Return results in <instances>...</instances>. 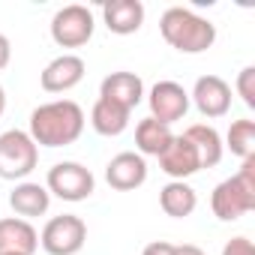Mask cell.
<instances>
[{
    "label": "cell",
    "instance_id": "9c48e42d",
    "mask_svg": "<svg viewBox=\"0 0 255 255\" xmlns=\"http://www.w3.org/2000/svg\"><path fill=\"white\" fill-rule=\"evenodd\" d=\"M189 99L195 102V108L204 117H225L231 111V84L219 75H201L189 93Z\"/></svg>",
    "mask_w": 255,
    "mask_h": 255
},
{
    "label": "cell",
    "instance_id": "9a60e30c",
    "mask_svg": "<svg viewBox=\"0 0 255 255\" xmlns=\"http://www.w3.org/2000/svg\"><path fill=\"white\" fill-rule=\"evenodd\" d=\"M102 21L117 36L138 33L144 24V3L141 0H108L102 3Z\"/></svg>",
    "mask_w": 255,
    "mask_h": 255
},
{
    "label": "cell",
    "instance_id": "484cf974",
    "mask_svg": "<svg viewBox=\"0 0 255 255\" xmlns=\"http://www.w3.org/2000/svg\"><path fill=\"white\" fill-rule=\"evenodd\" d=\"M174 255H207V252L195 243H183V246H174Z\"/></svg>",
    "mask_w": 255,
    "mask_h": 255
},
{
    "label": "cell",
    "instance_id": "ffe728a7",
    "mask_svg": "<svg viewBox=\"0 0 255 255\" xmlns=\"http://www.w3.org/2000/svg\"><path fill=\"white\" fill-rule=\"evenodd\" d=\"M174 132H171V126L153 120V117H144L138 126H135V147L141 156H159L168 144H171Z\"/></svg>",
    "mask_w": 255,
    "mask_h": 255
},
{
    "label": "cell",
    "instance_id": "8fae6325",
    "mask_svg": "<svg viewBox=\"0 0 255 255\" xmlns=\"http://www.w3.org/2000/svg\"><path fill=\"white\" fill-rule=\"evenodd\" d=\"M84 72H87V66H84V60L78 54H60L42 69L39 84H42L45 93H66V90L81 84Z\"/></svg>",
    "mask_w": 255,
    "mask_h": 255
},
{
    "label": "cell",
    "instance_id": "d4e9b609",
    "mask_svg": "<svg viewBox=\"0 0 255 255\" xmlns=\"http://www.w3.org/2000/svg\"><path fill=\"white\" fill-rule=\"evenodd\" d=\"M9 60H12V45H9V39L3 33H0V72L9 66Z\"/></svg>",
    "mask_w": 255,
    "mask_h": 255
},
{
    "label": "cell",
    "instance_id": "603a6c76",
    "mask_svg": "<svg viewBox=\"0 0 255 255\" xmlns=\"http://www.w3.org/2000/svg\"><path fill=\"white\" fill-rule=\"evenodd\" d=\"M222 255H255V246L249 237H231L222 246Z\"/></svg>",
    "mask_w": 255,
    "mask_h": 255
},
{
    "label": "cell",
    "instance_id": "52a82bcc",
    "mask_svg": "<svg viewBox=\"0 0 255 255\" xmlns=\"http://www.w3.org/2000/svg\"><path fill=\"white\" fill-rule=\"evenodd\" d=\"M93 27H96L93 12L87 6H81V3H69V6L54 12V18H51V39L60 48H81V45L90 42Z\"/></svg>",
    "mask_w": 255,
    "mask_h": 255
},
{
    "label": "cell",
    "instance_id": "3957f363",
    "mask_svg": "<svg viewBox=\"0 0 255 255\" xmlns=\"http://www.w3.org/2000/svg\"><path fill=\"white\" fill-rule=\"evenodd\" d=\"M210 210L222 222H237L240 216L255 210V156L243 159L234 177L216 183L210 195Z\"/></svg>",
    "mask_w": 255,
    "mask_h": 255
},
{
    "label": "cell",
    "instance_id": "6da1fadb",
    "mask_svg": "<svg viewBox=\"0 0 255 255\" xmlns=\"http://www.w3.org/2000/svg\"><path fill=\"white\" fill-rule=\"evenodd\" d=\"M84 132V111L72 99H54L30 114V138L39 147H66L75 144Z\"/></svg>",
    "mask_w": 255,
    "mask_h": 255
},
{
    "label": "cell",
    "instance_id": "d6986e66",
    "mask_svg": "<svg viewBox=\"0 0 255 255\" xmlns=\"http://www.w3.org/2000/svg\"><path fill=\"white\" fill-rule=\"evenodd\" d=\"M183 135L192 141V147H195V153H198L201 168H213V165H219V162H222L225 147H222V135L213 129V126H207V123H195V126H189Z\"/></svg>",
    "mask_w": 255,
    "mask_h": 255
},
{
    "label": "cell",
    "instance_id": "4fadbf2b",
    "mask_svg": "<svg viewBox=\"0 0 255 255\" xmlns=\"http://www.w3.org/2000/svg\"><path fill=\"white\" fill-rule=\"evenodd\" d=\"M99 99H108L126 111H132L144 99V81L135 72H111L99 84Z\"/></svg>",
    "mask_w": 255,
    "mask_h": 255
},
{
    "label": "cell",
    "instance_id": "7402d4cb",
    "mask_svg": "<svg viewBox=\"0 0 255 255\" xmlns=\"http://www.w3.org/2000/svg\"><path fill=\"white\" fill-rule=\"evenodd\" d=\"M234 90H237V96L246 102V108H255V66H243V69L237 72Z\"/></svg>",
    "mask_w": 255,
    "mask_h": 255
},
{
    "label": "cell",
    "instance_id": "ba28073f",
    "mask_svg": "<svg viewBox=\"0 0 255 255\" xmlns=\"http://www.w3.org/2000/svg\"><path fill=\"white\" fill-rule=\"evenodd\" d=\"M147 105H150V117L153 120L171 126V123H177V120L186 117V111H189V93L177 81H156L150 87Z\"/></svg>",
    "mask_w": 255,
    "mask_h": 255
},
{
    "label": "cell",
    "instance_id": "277c9868",
    "mask_svg": "<svg viewBox=\"0 0 255 255\" xmlns=\"http://www.w3.org/2000/svg\"><path fill=\"white\" fill-rule=\"evenodd\" d=\"M39 165V147L24 129H6L0 135V177L24 180Z\"/></svg>",
    "mask_w": 255,
    "mask_h": 255
},
{
    "label": "cell",
    "instance_id": "cb8c5ba5",
    "mask_svg": "<svg viewBox=\"0 0 255 255\" xmlns=\"http://www.w3.org/2000/svg\"><path fill=\"white\" fill-rule=\"evenodd\" d=\"M141 255H174V243H168V240H153V243L144 246Z\"/></svg>",
    "mask_w": 255,
    "mask_h": 255
},
{
    "label": "cell",
    "instance_id": "ac0fdd59",
    "mask_svg": "<svg viewBox=\"0 0 255 255\" xmlns=\"http://www.w3.org/2000/svg\"><path fill=\"white\" fill-rule=\"evenodd\" d=\"M129 117H132V111H126V108H120V105H114L108 99H96L93 108H90V126L105 138H114V135L126 132Z\"/></svg>",
    "mask_w": 255,
    "mask_h": 255
},
{
    "label": "cell",
    "instance_id": "e0dca14e",
    "mask_svg": "<svg viewBox=\"0 0 255 255\" xmlns=\"http://www.w3.org/2000/svg\"><path fill=\"white\" fill-rule=\"evenodd\" d=\"M159 207L171 219H186V216L195 213L198 195H195V189L186 180H171V183H165L159 189Z\"/></svg>",
    "mask_w": 255,
    "mask_h": 255
},
{
    "label": "cell",
    "instance_id": "30bf717a",
    "mask_svg": "<svg viewBox=\"0 0 255 255\" xmlns=\"http://www.w3.org/2000/svg\"><path fill=\"white\" fill-rule=\"evenodd\" d=\"M105 180L117 192H132V189L144 186V180H147V162H144V156L132 153V150L117 153L105 165Z\"/></svg>",
    "mask_w": 255,
    "mask_h": 255
},
{
    "label": "cell",
    "instance_id": "44dd1931",
    "mask_svg": "<svg viewBox=\"0 0 255 255\" xmlns=\"http://www.w3.org/2000/svg\"><path fill=\"white\" fill-rule=\"evenodd\" d=\"M222 147H228L240 159L255 156V120H234Z\"/></svg>",
    "mask_w": 255,
    "mask_h": 255
},
{
    "label": "cell",
    "instance_id": "7c38bea8",
    "mask_svg": "<svg viewBox=\"0 0 255 255\" xmlns=\"http://www.w3.org/2000/svg\"><path fill=\"white\" fill-rule=\"evenodd\" d=\"M159 159V168L171 177V180H186L192 177L195 171H201V162H198V153L192 147V141L186 135H174L171 144L156 156Z\"/></svg>",
    "mask_w": 255,
    "mask_h": 255
},
{
    "label": "cell",
    "instance_id": "5bb4252c",
    "mask_svg": "<svg viewBox=\"0 0 255 255\" xmlns=\"http://www.w3.org/2000/svg\"><path fill=\"white\" fill-rule=\"evenodd\" d=\"M39 249V234L27 219H0V255H33Z\"/></svg>",
    "mask_w": 255,
    "mask_h": 255
},
{
    "label": "cell",
    "instance_id": "5b68a950",
    "mask_svg": "<svg viewBox=\"0 0 255 255\" xmlns=\"http://www.w3.org/2000/svg\"><path fill=\"white\" fill-rule=\"evenodd\" d=\"M87 243V225L75 213H60L45 222L39 234V246L48 255H78Z\"/></svg>",
    "mask_w": 255,
    "mask_h": 255
},
{
    "label": "cell",
    "instance_id": "7a4b0ae2",
    "mask_svg": "<svg viewBox=\"0 0 255 255\" xmlns=\"http://www.w3.org/2000/svg\"><path fill=\"white\" fill-rule=\"evenodd\" d=\"M162 39L180 54H204L216 42V24L186 6H171L159 18Z\"/></svg>",
    "mask_w": 255,
    "mask_h": 255
},
{
    "label": "cell",
    "instance_id": "2e32d148",
    "mask_svg": "<svg viewBox=\"0 0 255 255\" xmlns=\"http://www.w3.org/2000/svg\"><path fill=\"white\" fill-rule=\"evenodd\" d=\"M48 204H51V195L45 186L39 183H30V180H21L15 183V189L9 192V207L15 210L18 219H36L42 213H48Z\"/></svg>",
    "mask_w": 255,
    "mask_h": 255
},
{
    "label": "cell",
    "instance_id": "4316f807",
    "mask_svg": "<svg viewBox=\"0 0 255 255\" xmlns=\"http://www.w3.org/2000/svg\"><path fill=\"white\" fill-rule=\"evenodd\" d=\"M3 111H6V90L0 84V117H3Z\"/></svg>",
    "mask_w": 255,
    "mask_h": 255
},
{
    "label": "cell",
    "instance_id": "8992f818",
    "mask_svg": "<svg viewBox=\"0 0 255 255\" xmlns=\"http://www.w3.org/2000/svg\"><path fill=\"white\" fill-rule=\"evenodd\" d=\"M48 195H57L60 201H84L93 195L96 189V177L87 165L81 162H57L54 168H48V180H45Z\"/></svg>",
    "mask_w": 255,
    "mask_h": 255
}]
</instances>
